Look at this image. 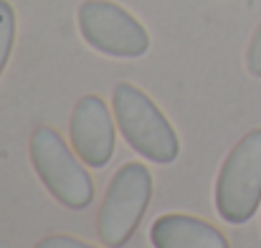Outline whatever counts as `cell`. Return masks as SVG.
Here are the masks:
<instances>
[{
    "instance_id": "1",
    "label": "cell",
    "mask_w": 261,
    "mask_h": 248,
    "mask_svg": "<svg viewBox=\"0 0 261 248\" xmlns=\"http://www.w3.org/2000/svg\"><path fill=\"white\" fill-rule=\"evenodd\" d=\"M112 109L124 142L150 162L170 165L180 155V140L160 106L137 86L122 81L112 91Z\"/></svg>"
},
{
    "instance_id": "2",
    "label": "cell",
    "mask_w": 261,
    "mask_h": 248,
    "mask_svg": "<svg viewBox=\"0 0 261 248\" xmlns=\"http://www.w3.org/2000/svg\"><path fill=\"white\" fill-rule=\"evenodd\" d=\"M152 198V175L142 162L122 165L107 185L96 233L107 248H122L140 228Z\"/></svg>"
},
{
    "instance_id": "3",
    "label": "cell",
    "mask_w": 261,
    "mask_h": 248,
    "mask_svg": "<svg viewBox=\"0 0 261 248\" xmlns=\"http://www.w3.org/2000/svg\"><path fill=\"white\" fill-rule=\"evenodd\" d=\"M31 162L43 187L69 210H84L94 200V182L79 155L69 150L64 137L51 127H38L31 137Z\"/></svg>"
},
{
    "instance_id": "4",
    "label": "cell",
    "mask_w": 261,
    "mask_h": 248,
    "mask_svg": "<svg viewBox=\"0 0 261 248\" xmlns=\"http://www.w3.org/2000/svg\"><path fill=\"white\" fill-rule=\"evenodd\" d=\"M261 203V129L236 142L216 177V210L231 226L254 218Z\"/></svg>"
},
{
    "instance_id": "5",
    "label": "cell",
    "mask_w": 261,
    "mask_h": 248,
    "mask_svg": "<svg viewBox=\"0 0 261 248\" xmlns=\"http://www.w3.org/2000/svg\"><path fill=\"white\" fill-rule=\"evenodd\" d=\"M82 38L104 56L140 59L150 48V33L122 5L109 0H84L76 13Z\"/></svg>"
},
{
    "instance_id": "6",
    "label": "cell",
    "mask_w": 261,
    "mask_h": 248,
    "mask_svg": "<svg viewBox=\"0 0 261 248\" xmlns=\"http://www.w3.org/2000/svg\"><path fill=\"white\" fill-rule=\"evenodd\" d=\"M69 140L74 152L87 167L101 170L114 157V122L101 96L87 94L76 101L69 122Z\"/></svg>"
},
{
    "instance_id": "7",
    "label": "cell",
    "mask_w": 261,
    "mask_h": 248,
    "mask_svg": "<svg viewBox=\"0 0 261 248\" xmlns=\"http://www.w3.org/2000/svg\"><path fill=\"white\" fill-rule=\"evenodd\" d=\"M150 243L152 248H231L216 226L182 213L160 215L150 228Z\"/></svg>"
},
{
    "instance_id": "8",
    "label": "cell",
    "mask_w": 261,
    "mask_h": 248,
    "mask_svg": "<svg viewBox=\"0 0 261 248\" xmlns=\"http://www.w3.org/2000/svg\"><path fill=\"white\" fill-rule=\"evenodd\" d=\"M13 43H15V10L8 0H0V76L8 66Z\"/></svg>"
},
{
    "instance_id": "9",
    "label": "cell",
    "mask_w": 261,
    "mask_h": 248,
    "mask_svg": "<svg viewBox=\"0 0 261 248\" xmlns=\"http://www.w3.org/2000/svg\"><path fill=\"white\" fill-rule=\"evenodd\" d=\"M246 69L251 76H261V23L249 43V51H246Z\"/></svg>"
},
{
    "instance_id": "10",
    "label": "cell",
    "mask_w": 261,
    "mask_h": 248,
    "mask_svg": "<svg viewBox=\"0 0 261 248\" xmlns=\"http://www.w3.org/2000/svg\"><path fill=\"white\" fill-rule=\"evenodd\" d=\"M33 248H96L91 243H84L74 236H48V238H41Z\"/></svg>"
}]
</instances>
